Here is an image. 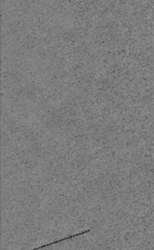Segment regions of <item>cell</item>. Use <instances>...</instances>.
<instances>
[{
	"instance_id": "6da1fadb",
	"label": "cell",
	"mask_w": 154,
	"mask_h": 250,
	"mask_svg": "<svg viewBox=\"0 0 154 250\" xmlns=\"http://www.w3.org/2000/svg\"><path fill=\"white\" fill-rule=\"evenodd\" d=\"M90 230H86V231H84V232H82V233H78V234H76V235H71V236H69V237H67V238H62V239H60V240L56 241H54V242L51 243V244H46V245H43V246H40V247H38V248H37V249H40V248H43V247H46V246H50V245H51V244H57V243H59V242H61V241H65V240H68V239H69V238H74V237H76V236H79V235H82V234H84V233H87V232H90Z\"/></svg>"
}]
</instances>
